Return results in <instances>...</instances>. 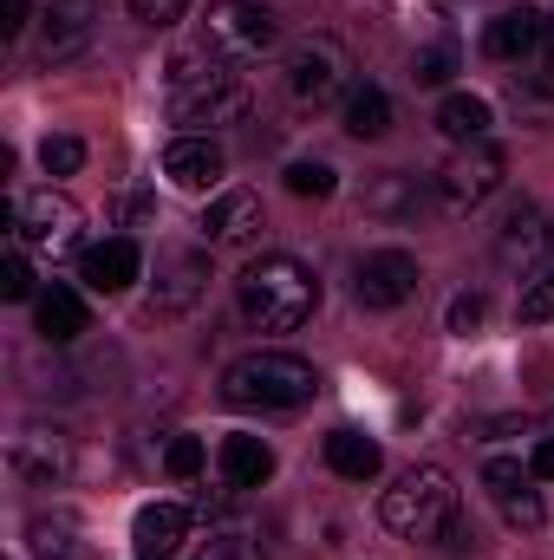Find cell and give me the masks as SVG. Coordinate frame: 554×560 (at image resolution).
Here are the masks:
<instances>
[{
	"instance_id": "1",
	"label": "cell",
	"mask_w": 554,
	"mask_h": 560,
	"mask_svg": "<svg viewBox=\"0 0 554 560\" xmlns=\"http://www.w3.org/2000/svg\"><path fill=\"white\" fill-rule=\"evenodd\" d=\"M235 306H242V319L255 332H300L313 319V306H320V280L293 255H262L235 280Z\"/></svg>"
},
{
	"instance_id": "2",
	"label": "cell",
	"mask_w": 554,
	"mask_h": 560,
	"mask_svg": "<svg viewBox=\"0 0 554 560\" xmlns=\"http://www.w3.org/2000/svg\"><path fill=\"white\" fill-rule=\"evenodd\" d=\"M379 522L399 541H450V528L463 522L457 482L437 463H412L405 476H392V489L379 495Z\"/></svg>"
},
{
	"instance_id": "3",
	"label": "cell",
	"mask_w": 554,
	"mask_h": 560,
	"mask_svg": "<svg viewBox=\"0 0 554 560\" xmlns=\"http://www.w3.org/2000/svg\"><path fill=\"white\" fill-rule=\"evenodd\" d=\"M170 112H176V125H235L242 112H249V85L216 59V52H203V46H183L176 59H170Z\"/></svg>"
},
{
	"instance_id": "4",
	"label": "cell",
	"mask_w": 554,
	"mask_h": 560,
	"mask_svg": "<svg viewBox=\"0 0 554 560\" xmlns=\"http://www.w3.org/2000/svg\"><path fill=\"white\" fill-rule=\"evenodd\" d=\"M313 392H320V372L300 352H242L222 372V398L235 411H300L313 405Z\"/></svg>"
},
{
	"instance_id": "5",
	"label": "cell",
	"mask_w": 554,
	"mask_h": 560,
	"mask_svg": "<svg viewBox=\"0 0 554 560\" xmlns=\"http://www.w3.org/2000/svg\"><path fill=\"white\" fill-rule=\"evenodd\" d=\"M280 85H287V98L300 112H326L333 98L353 92V59H346L339 39H300L287 52V66H280Z\"/></svg>"
},
{
	"instance_id": "6",
	"label": "cell",
	"mask_w": 554,
	"mask_h": 560,
	"mask_svg": "<svg viewBox=\"0 0 554 560\" xmlns=\"http://www.w3.org/2000/svg\"><path fill=\"white\" fill-rule=\"evenodd\" d=\"M275 39H280V20L262 7V0H216L196 46L216 52L222 66H249V59H262Z\"/></svg>"
},
{
	"instance_id": "7",
	"label": "cell",
	"mask_w": 554,
	"mask_h": 560,
	"mask_svg": "<svg viewBox=\"0 0 554 560\" xmlns=\"http://www.w3.org/2000/svg\"><path fill=\"white\" fill-rule=\"evenodd\" d=\"M7 222H13V235L26 242V248H39V255H79V235H85V209L66 196V189H33V196H20L13 209H7Z\"/></svg>"
},
{
	"instance_id": "8",
	"label": "cell",
	"mask_w": 554,
	"mask_h": 560,
	"mask_svg": "<svg viewBox=\"0 0 554 560\" xmlns=\"http://www.w3.org/2000/svg\"><path fill=\"white\" fill-rule=\"evenodd\" d=\"M503 150L496 143H463V156H450L437 176H430V189H437V209L443 215H470V209H483L496 189H503Z\"/></svg>"
},
{
	"instance_id": "9",
	"label": "cell",
	"mask_w": 554,
	"mask_h": 560,
	"mask_svg": "<svg viewBox=\"0 0 554 560\" xmlns=\"http://www.w3.org/2000/svg\"><path fill=\"white\" fill-rule=\"evenodd\" d=\"M417 261L405 248H372V255H359V268H353V300L359 306H372V313H392V306H405L417 293Z\"/></svg>"
},
{
	"instance_id": "10",
	"label": "cell",
	"mask_w": 554,
	"mask_h": 560,
	"mask_svg": "<svg viewBox=\"0 0 554 560\" xmlns=\"http://www.w3.org/2000/svg\"><path fill=\"white\" fill-rule=\"evenodd\" d=\"M92 33H99V7H92V0H53V7L39 13L33 59H39V66H66V59H79V52L92 46Z\"/></svg>"
},
{
	"instance_id": "11",
	"label": "cell",
	"mask_w": 554,
	"mask_h": 560,
	"mask_svg": "<svg viewBox=\"0 0 554 560\" xmlns=\"http://www.w3.org/2000/svg\"><path fill=\"white\" fill-rule=\"evenodd\" d=\"M535 482H542V476H535V469H522L516 456H496V463L483 469V489H489V502H496V509H503L516 528H542V515H549Z\"/></svg>"
},
{
	"instance_id": "12",
	"label": "cell",
	"mask_w": 554,
	"mask_h": 560,
	"mask_svg": "<svg viewBox=\"0 0 554 560\" xmlns=\"http://www.w3.org/2000/svg\"><path fill=\"white\" fill-rule=\"evenodd\" d=\"M542 46H549V26H542L535 7H503V13L483 26V52H489L496 66H522V59H535Z\"/></svg>"
},
{
	"instance_id": "13",
	"label": "cell",
	"mask_w": 554,
	"mask_h": 560,
	"mask_svg": "<svg viewBox=\"0 0 554 560\" xmlns=\"http://www.w3.org/2000/svg\"><path fill=\"white\" fill-rule=\"evenodd\" d=\"M554 248V222L542 202H516L509 215H503V235H496V255L509 261V268H535L542 255Z\"/></svg>"
},
{
	"instance_id": "14",
	"label": "cell",
	"mask_w": 554,
	"mask_h": 560,
	"mask_svg": "<svg viewBox=\"0 0 554 560\" xmlns=\"http://www.w3.org/2000/svg\"><path fill=\"white\" fill-rule=\"evenodd\" d=\"M222 170H229V156H222L216 138H176L163 150V176H170L176 189H189V196H209V189L222 183Z\"/></svg>"
},
{
	"instance_id": "15",
	"label": "cell",
	"mask_w": 554,
	"mask_h": 560,
	"mask_svg": "<svg viewBox=\"0 0 554 560\" xmlns=\"http://www.w3.org/2000/svg\"><path fill=\"white\" fill-rule=\"evenodd\" d=\"M255 229H262V196H255V189H222V196H209V209H203V235H209V248L255 242Z\"/></svg>"
},
{
	"instance_id": "16",
	"label": "cell",
	"mask_w": 554,
	"mask_h": 560,
	"mask_svg": "<svg viewBox=\"0 0 554 560\" xmlns=\"http://www.w3.org/2000/svg\"><path fill=\"white\" fill-rule=\"evenodd\" d=\"M13 469H20V482L53 489V482H66V469H72V443H66L59 430H20V436H13Z\"/></svg>"
},
{
	"instance_id": "17",
	"label": "cell",
	"mask_w": 554,
	"mask_h": 560,
	"mask_svg": "<svg viewBox=\"0 0 554 560\" xmlns=\"http://www.w3.org/2000/svg\"><path fill=\"white\" fill-rule=\"evenodd\" d=\"M189 535V509L183 502H143L131 522V560H170Z\"/></svg>"
},
{
	"instance_id": "18",
	"label": "cell",
	"mask_w": 554,
	"mask_h": 560,
	"mask_svg": "<svg viewBox=\"0 0 554 560\" xmlns=\"http://www.w3.org/2000/svg\"><path fill=\"white\" fill-rule=\"evenodd\" d=\"M203 287H209V255H203V248H170V255H157V306H163V313L196 306Z\"/></svg>"
},
{
	"instance_id": "19",
	"label": "cell",
	"mask_w": 554,
	"mask_h": 560,
	"mask_svg": "<svg viewBox=\"0 0 554 560\" xmlns=\"http://www.w3.org/2000/svg\"><path fill=\"white\" fill-rule=\"evenodd\" d=\"M143 268V248L131 235H112V242H99V248H85V261H79V275L92 293H125Z\"/></svg>"
},
{
	"instance_id": "20",
	"label": "cell",
	"mask_w": 554,
	"mask_h": 560,
	"mask_svg": "<svg viewBox=\"0 0 554 560\" xmlns=\"http://www.w3.org/2000/svg\"><path fill=\"white\" fill-rule=\"evenodd\" d=\"M216 463H222V482L229 489H262L275 476V450L262 436H249V430H229L222 450H216Z\"/></svg>"
},
{
	"instance_id": "21",
	"label": "cell",
	"mask_w": 554,
	"mask_h": 560,
	"mask_svg": "<svg viewBox=\"0 0 554 560\" xmlns=\"http://www.w3.org/2000/svg\"><path fill=\"white\" fill-rule=\"evenodd\" d=\"M33 319H39V339H46V346H72V339L92 326V313H85V300H79L72 287H46V293L33 300Z\"/></svg>"
},
{
	"instance_id": "22",
	"label": "cell",
	"mask_w": 554,
	"mask_h": 560,
	"mask_svg": "<svg viewBox=\"0 0 554 560\" xmlns=\"http://www.w3.org/2000/svg\"><path fill=\"white\" fill-rule=\"evenodd\" d=\"M326 469L346 476V482H372V476L385 469V450H379L372 436H359V430H333V436H326Z\"/></svg>"
},
{
	"instance_id": "23",
	"label": "cell",
	"mask_w": 554,
	"mask_h": 560,
	"mask_svg": "<svg viewBox=\"0 0 554 560\" xmlns=\"http://www.w3.org/2000/svg\"><path fill=\"white\" fill-rule=\"evenodd\" d=\"M489 125H496V112H489V98H476V92H450V98L437 105V131L450 143H489Z\"/></svg>"
},
{
	"instance_id": "24",
	"label": "cell",
	"mask_w": 554,
	"mask_h": 560,
	"mask_svg": "<svg viewBox=\"0 0 554 560\" xmlns=\"http://www.w3.org/2000/svg\"><path fill=\"white\" fill-rule=\"evenodd\" d=\"M339 125H346L353 138H385V131H392V98H385L379 85H353L346 105H339Z\"/></svg>"
},
{
	"instance_id": "25",
	"label": "cell",
	"mask_w": 554,
	"mask_h": 560,
	"mask_svg": "<svg viewBox=\"0 0 554 560\" xmlns=\"http://www.w3.org/2000/svg\"><path fill=\"white\" fill-rule=\"evenodd\" d=\"M26 541H33V560H85V541H79L72 515H33Z\"/></svg>"
},
{
	"instance_id": "26",
	"label": "cell",
	"mask_w": 554,
	"mask_h": 560,
	"mask_svg": "<svg viewBox=\"0 0 554 560\" xmlns=\"http://www.w3.org/2000/svg\"><path fill=\"white\" fill-rule=\"evenodd\" d=\"M417 202H424L417 176H399V170H385V176L372 183V196H366L372 215H417Z\"/></svg>"
},
{
	"instance_id": "27",
	"label": "cell",
	"mask_w": 554,
	"mask_h": 560,
	"mask_svg": "<svg viewBox=\"0 0 554 560\" xmlns=\"http://www.w3.org/2000/svg\"><path fill=\"white\" fill-rule=\"evenodd\" d=\"M516 319H522V326H549V319H554V261H549V268H535V275L522 280Z\"/></svg>"
},
{
	"instance_id": "28",
	"label": "cell",
	"mask_w": 554,
	"mask_h": 560,
	"mask_svg": "<svg viewBox=\"0 0 554 560\" xmlns=\"http://www.w3.org/2000/svg\"><path fill=\"white\" fill-rule=\"evenodd\" d=\"M0 300H33V261H26V242L20 235L0 255Z\"/></svg>"
},
{
	"instance_id": "29",
	"label": "cell",
	"mask_w": 554,
	"mask_h": 560,
	"mask_svg": "<svg viewBox=\"0 0 554 560\" xmlns=\"http://www.w3.org/2000/svg\"><path fill=\"white\" fill-rule=\"evenodd\" d=\"M287 189H293V196H333L339 176H333V163H320V156H293V163H287Z\"/></svg>"
},
{
	"instance_id": "30",
	"label": "cell",
	"mask_w": 554,
	"mask_h": 560,
	"mask_svg": "<svg viewBox=\"0 0 554 560\" xmlns=\"http://www.w3.org/2000/svg\"><path fill=\"white\" fill-rule=\"evenodd\" d=\"M450 72H457V46H450V39L417 46V52H412V79H417V85H443Z\"/></svg>"
},
{
	"instance_id": "31",
	"label": "cell",
	"mask_w": 554,
	"mask_h": 560,
	"mask_svg": "<svg viewBox=\"0 0 554 560\" xmlns=\"http://www.w3.org/2000/svg\"><path fill=\"white\" fill-rule=\"evenodd\" d=\"M196 560H268V555H262V548H255L242 528H216V535L196 548Z\"/></svg>"
},
{
	"instance_id": "32",
	"label": "cell",
	"mask_w": 554,
	"mask_h": 560,
	"mask_svg": "<svg viewBox=\"0 0 554 560\" xmlns=\"http://www.w3.org/2000/svg\"><path fill=\"white\" fill-rule=\"evenodd\" d=\"M79 163H85V143L79 138H46L39 143V170H46V176H72Z\"/></svg>"
},
{
	"instance_id": "33",
	"label": "cell",
	"mask_w": 554,
	"mask_h": 560,
	"mask_svg": "<svg viewBox=\"0 0 554 560\" xmlns=\"http://www.w3.org/2000/svg\"><path fill=\"white\" fill-rule=\"evenodd\" d=\"M163 469H170L176 482H189V476L203 469V436H170V450H163Z\"/></svg>"
},
{
	"instance_id": "34",
	"label": "cell",
	"mask_w": 554,
	"mask_h": 560,
	"mask_svg": "<svg viewBox=\"0 0 554 560\" xmlns=\"http://www.w3.org/2000/svg\"><path fill=\"white\" fill-rule=\"evenodd\" d=\"M483 319H489V300H483V293H457V300H450V332H457V339H470Z\"/></svg>"
},
{
	"instance_id": "35",
	"label": "cell",
	"mask_w": 554,
	"mask_h": 560,
	"mask_svg": "<svg viewBox=\"0 0 554 560\" xmlns=\"http://www.w3.org/2000/svg\"><path fill=\"white\" fill-rule=\"evenodd\" d=\"M131 13H138L143 26H176L189 13V0H131Z\"/></svg>"
},
{
	"instance_id": "36",
	"label": "cell",
	"mask_w": 554,
	"mask_h": 560,
	"mask_svg": "<svg viewBox=\"0 0 554 560\" xmlns=\"http://www.w3.org/2000/svg\"><path fill=\"white\" fill-rule=\"evenodd\" d=\"M0 33H26V0H0Z\"/></svg>"
},
{
	"instance_id": "37",
	"label": "cell",
	"mask_w": 554,
	"mask_h": 560,
	"mask_svg": "<svg viewBox=\"0 0 554 560\" xmlns=\"http://www.w3.org/2000/svg\"><path fill=\"white\" fill-rule=\"evenodd\" d=\"M529 469H535L542 482H554V436H542V443H535V463H529Z\"/></svg>"
},
{
	"instance_id": "38",
	"label": "cell",
	"mask_w": 554,
	"mask_h": 560,
	"mask_svg": "<svg viewBox=\"0 0 554 560\" xmlns=\"http://www.w3.org/2000/svg\"><path fill=\"white\" fill-rule=\"evenodd\" d=\"M549 66H554V20H549Z\"/></svg>"
}]
</instances>
